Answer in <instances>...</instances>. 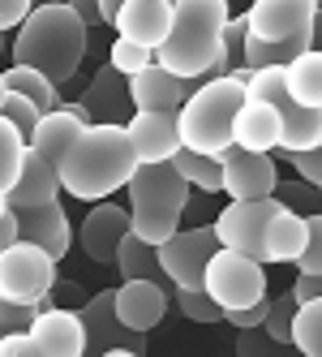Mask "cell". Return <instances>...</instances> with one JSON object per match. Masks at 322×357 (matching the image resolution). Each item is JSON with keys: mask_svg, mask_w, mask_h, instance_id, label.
Here are the masks:
<instances>
[{"mask_svg": "<svg viewBox=\"0 0 322 357\" xmlns=\"http://www.w3.org/2000/svg\"><path fill=\"white\" fill-rule=\"evenodd\" d=\"M0 331H5V327H0Z\"/></svg>", "mask_w": 322, "mask_h": 357, "instance_id": "obj_43", "label": "cell"}, {"mask_svg": "<svg viewBox=\"0 0 322 357\" xmlns=\"http://www.w3.org/2000/svg\"><path fill=\"white\" fill-rule=\"evenodd\" d=\"M13 237H17V220H13V211H5L0 215V250H5Z\"/></svg>", "mask_w": 322, "mask_h": 357, "instance_id": "obj_40", "label": "cell"}, {"mask_svg": "<svg viewBox=\"0 0 322 357\" xmlns=\"http://www.w3.org/2000/svg\"><path fill=\"white\" fill-rule=\"evenodd\" d=\"M82 125H86V116H82L78 104H56V108L39 112V121H35V130H31L26 146L39 151L47 164H61V160H65V151H69V142L78 138Z\"/></svg>", "mask_w": 322, "mask_h": 357, "instance_id": "obj_22", "label": "cell"}, {"mask_svg": "<svg viewBox=\"0 0 322 357\" xmlns=\"http://www.w3.org/2000/svg\"><path fill=\"white\" fill-rule=\"evenodd\" d=\"M228 17V0H172V22L163 43L155 47V61L177 78L202 82L207 65L219 61V39H224Z\"/></svg>", "mask_w": 322, "mask_h": 357, "instance_id": "obj_3", "label": "cell"}, {"mask_svg": "<svg viewBox=\"0 0 322 357\" xmlns=\"http://www.w3.org/2000/svg\"><path fill=\"white\" fill-rule=\"evenodd\" d=\"M301 245H305V215L275 207V215L262 228V263H296Z\"/></svg>", "mask_w": 322, "mask_h": 357, "instance_id": "obj_24", "label": "cell"}, {"mask_svg": "<svg viewBox=\"0 0 322 357\" xmlns=\"http://www.w3.org/2000/svg\"><path fill=\"white\" fill-rule=\"evenodd\" d=\"M78 319H82V331H86V353H95V357H104V353H142L146 349V331H134V327H125L116 319L112 289L95 293L78 310Z\"/></svg>", "mask_w": 322, "mask_h": 357, "instance_id": "obj_10", "label": "cell"}, {"mask_svg": "<svg viewBox=\"0 0 322 357\" xmlns=\"http://www.w3.org/2000/svg\"><path fill=\"white\" fill-rule=\"evenodd\" d=\"M9 211H13V207H9ZM13 220H17V237L43 245L56 263L69 254V245H73V224H69V211L61 207V198L39 202V207H17Z\"/></svg>", "mask_w": 322, "mask_h": 357, "instance_id": "obj_14", "label": "cell"}, {"mask_svg": "<svg viewBox=\"0 0 322 357\" xmlns=\"http://www.w3.org/2000/svg\"><path fill=\"white\" fill-rule=\"evenodd\" d=\"M0 99H5V78H0Z\"/></svg>", "mask_w": 322, "mask_h": 357, "instance_id": "obj_42", "label": "cell"}, {"mask_svg": "<svg viewBox=\"0 0 322 357\" xmlns=\"http://www.w3.org/2000/svg\"><path fill=\"white\" fill-rule=\"evenodd\" d=\"M215 228L202 224V228H177L168 241L155 245V259L163 267V275L172 280V284H185V289H198L202 284V267L207 259L215 254Z\"/></svg>", "mask_w": 322, "mask_h": 357, "instance_id": "obj_9", "label": "cell"}, {"mask_svg": "<svg viewBox=\"0 0 322 357\" xmlns=\"http://www.w3.org/2000/svg\"><path fill=\"white\" fill-rule=\"evenodd\" d=\"M215 160H219V194H228V198H266L280 181L275 160L266 151L224 146Z\"/></svg>", "mask_w": 322, "mask_h": 357, "instance_id": "obj_11", "label": "cell"}, {"mask_svg": "<svg viewBox=\"0 0 322 357\" xmlns=\"http://www.w3.org/2000/svg\"><path fill=\"white\" fill-rule=\"evenodd\" d=\"M198 86V78H177V73H168L159 61L142 65L138 73L125 78V91H129V104L134 108H155V112H177L181 99Z\"/></svg>", "mask_w": 322, "mask_h": 357, "instance_id": "obj_17", "label": "cell"}, {"mask_svg": "<svg viewBox=\"0 0 322 357\" xmlns=\"http://www.w3.org/2000/svg\"><path fill=\"white\" fill-rule=\"evenodd\" d=\"M134 164L138 160H134L125 125L90 121V125L78 130V138L69 142L65 160L56 164V176H61V190L69 198L99 202V198H112L116 190H125Z\"/></svg>", "mask_w": 322, "mask_h": 357, "instance_id": "obj_2", "label": "cell"}, {"mask_svg": "<svg viewBox=\"0 0 322 357\" xmlns=\"http://www.w3.org/2000/svg\"><path fill=\"white\" fill-rule=\"evenodd\" d=\"M284 91L301 108H322V56L318 47H305L284 65Z\"/></svg>", "mask_w": 322, "mask_h": 357, "instance_id": "obj_25", "label": "cell"}, {"mask_svg": "<svg viewBox=\"0 0 322 357\" xmlns=\"http://www.w3.org/2000/svg\"><path fill=\"white\" fill-rule=\"evenodd\" d=\"M284 160L296 168V176L309 185H322V146H301V151H284Z\"/></svg>", "mask_w": 322, "mask_h": 357, "instance_id": "obj_35", "label": "cell"}, {"mask_svg": "<svg viewBox=\"0 0 322 357\" xmlns=\"http://www.w3.org/2000/svg\"><path fill=\"white\" fill-rule=\"evenodd\" d=\"M280 202L275 198H232L224 211L215 215V241L219 245H228V250H241V254H250V259L262 263V228L266 220L275 215Z\"/></svg>", "mask_w": 322, "mask_h": 357, "instance_id": "obj_8", "label": "cell"}, {"mask_svg": "<svg viewBox=\"0 0 322 357\" xmlns=\"http://www.w3.org/2000/svg\"><path fill=\"white\" fill-rule=\"evenodd\" d=\"M78 108H82V116H86V125L90 121H116V125H125V116H129V91H125V73H116L112 65L108 69H99L95 78H90V86H86V95L78 99Z\"/></svg>", "mask_w": 322, "mask_h": 357, "instance_id": "obj_23", "label": "cell"}, {"mask_svg": "<svg viewBox=\"0 0 322 357\" xmlns=\"http://www.w3.org/2000/svg\"><path fill=\"white\" fill-rule=\"evenodd\" d=\"M17 353H35L31 336H26V331H0V357H17Z\"/></svg>", "mask_w": 322, "mask_h": 357, "instance_id": "obj_37", "label": "cell"}, {"mask_svg": "<svg viewBox=\"0 0 322 357\" xmlns=\"http://www.w3.org/2000/svg\"><path fill=\"white\" fill-rule=\"evenodd\" d=\"M99 5V22H104V26H112V17H116V9L125 5V0H95Z\"/></svg>", "mask_w": 322, "mask_h": 357, "instance_id": "obj_41", "label": "cell"}, {"mask_svg": "<svg viewBox=\"0 0 322 357\" xmlns=\"http://www.w3.org/2000/svg\"><path fill=\"white\" fill-rule=\"evenodd\" d=\"M155 61V52H151V47H142V43H134V39H112V47H108V65L116 69V73H125V78H129V73H138L142 65H151Z\"/></svg>", "mask_w": 322, "mask_h": 357, "instance_id": "obj_33", "label": "cell"}, {"mask_svg": "<svg viewBox=\"0 0 322 357\" xmlns=\"http://www.w3.org/2000/svg\"><path fill=\"white\" fill-rule=\"evenodd\" d=\"M0 116H5L13 130L22 134V138H31V130H35V121H39V108L31 104L26 95H17V91H5V99H0Z\"/></svg>", "mask_w": 322, "mask_h": 357, "instance_id": "obj_34", "label": "cell"}, {"mask_svg": "<svg viewBox=\"0 0 322 357\" xmlns=\"http://www.w3.org/2000/svg\"><path fill=\"white\" fill-rule=\"evenodd\" d=\"M0 78H5V91L26 95L39 112H47V108H56V104H61V86H56V82H47L43 73L31 69V65H13V69L0 73Z\"/></svg>", "mask_w": 322, "mask_h": 357, "instance_id": "obj_28", "label": "cell"}, {"mask_svg": "<svg viewBox=\"0 0 322 357\" xmlns=\"http://www.w3.org/2000/svg\"><path fill=\"white\" fill-rule=\"evenodd\" d=\"M31 5H35V0H0V35L13 31L17 22L31 13Z\"/></svg>", "mask_w": 322, "mask_h": 357, "instance_id": "obj_36", "label": "cell"}, {"mask_svg": "<svg viewBox=\"0 0 322 357\" xmlns=\"http://www.w3.org/2000/svg\"><path fill=\"white\" fill-rule=\"evenodd\" d=\"M112 267H120V280H155V284L172 289V280L163 275V267H159V259H155V245L142 241V237H134V233L120 237Z\"/></svg>", "mask_w": 322, "mask_h": 357, "instance_id": "obj_26", "label": "cell"}, {"mask_svg": "<svg viewBox=\"0 0 322 357\" xmlns=\"http://www.w3.org/2000/svg\"><path fill=\"white\" fill-rule=\"evenodd\" d=\"M26 336L39 357H82L86 353V331L78 310H61V305H39L35 319L26 323Z\"/></svg>", "mask_w": 322, "mask_h": 357, "instance_id": "obj_13", "label": "cell"}, {"mask_svg": "<svg viewBox=\"0 0 322 357\" xmlns=\"http://www.w3.org/2000/svg\"><path fill=\"white\" fill-rule=\"evenodd\" d=\"M241 17H245V35L275 43L318 26V0H254Z\"/></svg>", "mask_w": 322, "mask_h": 357, "instance_id": "obj_12", "label": "cell"}, {"mask_svg": "<svg viewBox=\"0 0 322 357\" xmlns=\"http://www.w3.org/2000/svg\"><path fill=\"white\" fill-rule=\"evenodd\" d=\"M202 289L219 310H236V305H250V301L266 297V275H262V263L250 259V254L215 245V254L202 267Z\"/></svg>", "mask_w": 322, "mask_h": 357, "instance_id": "obj_7", "label": "cell"}, {"mask_svg": "<svg viewBox=\"0 0 322 357\" xmlns=\"http://www.w3.org/2000/svg\"><path fill=\"white\" fill-rule=\"evenodd\" d=\"M245 95V82L232 73L219 78H202L177 108V138L189 151L202 155H219L224 146H232V112Z\"/></svg>", "mask_w": 322, "mask_h": 357, "instance_id": "obj_5", "label": "cell"}, {"mask_svg": "<svg viewBox=\"0 0 322 357\" xmlns=\"http://www.w3.org/2000/svg\"><path fill=\"white\" fill-rule=\"evenodd\" d=\"M314 297H322V275L296 271V284H292V301H314Z\"/></svg>", "mask_w": 322, "mask_h": 357, "instance_id": "obj_38", "label": "cell"}, {"mask_svg": "<svg viewBox=\"0 0 322 357\" xmlns=\"http://www.w3.org/2000/svg\"><path fill=\"white\" fill-rule=\"evenodd\" d=\"M168 22H172V0H125L112 17V31L155 52L168 35Z\"/></svg>", "mask_w": 322, "mask_h": 357, "instance_id": "obj_19", "label": "cell"}, {"mask_svg": "<svg viewBox=\"0 0 322 357\" xmlns=\"http://www.w3.org/2000/svg\"><path fill=\"white\" fill-rule=\"evenodd\" d=\"M52 289H56V259L43 245L13 237L0 250V297L26 305H52Z\"/></svg>", "mask_w": 322, "mask_h": 357, "instance_id": "obj_6", "label": "cell"}, {"mask_svg": "<svg viewBox=\"0 0 322 357\" xmlns=\"http://www.w3.org/2000/svg\"><path fill=\"white\" fill-rule=\"evenodd\" d=\"M232 146L241 151H275L280 146V112L266 104V99L241 95V104L232 112Z\"/></svg>", "mask_w": 322, "mask_h": 357, "instance_id": "obj_20", "label": "cell"}, {"mask_svg": "<svg viewBox=\"0 0 322 357\" xmlns=\"http://www.w3.org/2000/svg\"><path fill=\"white\" fill-rule=\"evenodd\" d=\"M172 168H177L189 190H202V194H219V160L215 155H202V151H189V146H177L172 151Z\"/></svg>", "mask_w": 322, "mask_h": 357, "instance_id": "obj_29", "label": "cell"}, {"mask_svg": "<svg viewBox=\"0 0 322 357\" xmlns=\"http://www.w3.org/2000/svg\"><path fill=\"white\" fill-rule=\"evenodd\" d=\"M112 310L134 331H155L168 314V289L155 280H125L120 289H112Z\"/></svg>", "mask_w": 322, "mask_h": 357, "instance_id": "obj_18", "label": "cell"}, {"mask_svg": "<svg viewBox=\"0 0 322 357\" xmlns=\"http://www.w3.org/2000/svg\"><path fill=\"white\" fill-rule=\"evenodd\" d=\"M125 233H129V207H116V202L99 198L95 207L86 211V220H82L78 241H82V254H86L90 263L112 267L116 245H120V237H125Z\"/></svg>", "mask_w": 322, "mask_h": 357, "instance_id": "obj_15", "label": "cell"}, {"mask_svg": "<svg viewBox=\"0 0 322 357\" xmlns=\"http://www.w3.org/2000/svg\"><path fill=\"white\" fill-rule=\"evenodd\" d=\"M61 198V176H56V164H47L39 151H22V164H17V176L13 185L5 190V202L17 211V207H39V202H52Z\"/></svg>", "mask_w": 322, "mask_h": 357, "instance_id": "obj_21", "label": "cell"}, {"mask_svg": "<svg viewBox=\"0 0 322 357\" xmlns=\"http://www.w3.org/2000/svg\"><path fill=\"white\" fill-rule=\"evenodd\" d=\"M271 198H275L280 207L296 211V215H309V211H318V185H309V181H275Z\"/></svg>", "mask_w": 322, "mask_h": 357, "instance_id": "obj_32", "label": "cell"}, {"mask_svg": "<svg viewBox=\"0 0 322 357\" xmlns=\"http://www.w3.org/2000/svg\"><path fill=\"white\" fill-rule=\"evenodd\" d=\"M129 233L142 241H168L181 228V215L189 211V181L172 168V160L134 164L129 172Z\"/></svg>", "mask_w": 322, "mask_h": 357, "instance_id": "obj_4", "label": "cell"}, {"mask_svg": "<svg viewBox=\"0 0 322 357\" xmlns=\"http://www.w3.org/2000/svg\"><path fill=\"white\" fill-rule=\"evenodd\" d=\"M168 297L177 301V310H181L189 323H219V319H224V310H219V305L207 297V289H202V284H198V289L172 284V289H168Z\"/></svg>", "mask_w": 322, "mask_h": 357, "instance_id": "obj_30", "label": "cell"}, {"mask_svg": "<svg viewBox=\"0 0 322 357\" xmlns=\"http://www.w3.org/2000/svg\"><path fill=\"white\" fill-rule=\"evenodd\" d=\"M65 5H69L73 13H78V17H82V26H86V31L104 26V22H99V5H95V0H65Z\"/></svg>", "mask_w": 322, "mask_h": 357, "instance_id": "obj_39", "label": "cell"}, {"mask_svg": "<svg viewBox=\"0 0 322 357\" xmlns=\"http://www.w3.org/2000/svg\"><path fill=\"white\" fill-rule=\"evenodd\" d=\"M13 31H17L13 47H9L13 65H31L56 86H65L90 52V31L82 26V17L73 13L65 0L31 5V13L22 17Z\"/></svg>", "mask_w": 322, "mask_h": 357, "instance_id": "obj_1", "label": "cell"}, {"mask_svg": "<svg viewBox=\"0 0 322 357\" xmlns=\"http://www.w3.org/2000/svg\"><path fill=\"white\" fill-rule=\"evenodd\" d=\"M288 344L301 349L305 357H322V297L296 301L292 323H288Z\"/></svg>", "mask_w": 322, "mask_h": 357, "instance_id": "obj_27", "label": "cell"}, {"mask_svg": "<svg viewBox=\"0 0 322 357\" xmlns=\"http://www.w3.org/2000/svg\"><path fill=\"white\" fill-rule=\"evenodd\" d=\"M22 151H26V138H22L13 125L0 116V190H9V185H13L17 164H22Z\"/></svg>", "mask_w": 322, "mask_h": 357, "instance_id": "obj_31", "label": "cell"}, {"mask_svg": "<svg viewBox=\"0 0 322 357\" xmlns=\"http://www.w3.org/2000/svg\"><path fill=\"white\" fill-rule=\"evenodd\" d=\"M125 134H129V146H134V160H138V164L168 160L172 151L181 146V138H177V112L134 108V112L125 116Z\"/></svg>", "mask_w": 322, "mask_h": 357, "instance_id": "obj_16", "label": "cell"}]
</instances>
